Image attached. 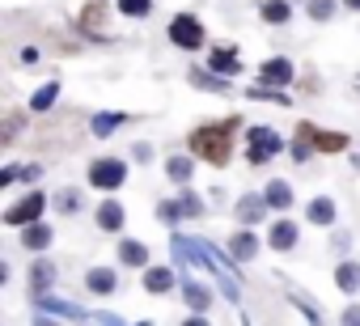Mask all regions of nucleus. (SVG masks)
<instances>
[{
  "instance_id": "4c0bfd02",
  "label": "nucleus",
  "mask_w": 360,
  "mask_h": 326,
  "mask_svg": "<svg viewBox=\"0 0 360 326\" xmlns=\"http://www.w3.org/2000/svg\"><path fill=\"white\" fill-rule=\"evenodd\" d=\"M347 9H360V0H347Z\"/></svg>"
},
{
  "instance_id": "f704fd0d",
  "label": "nucleus",
  "mask_w": 360,
  "mask_h": 326,
  "mask_svg": "<svg viewBox=\"0 0 360 326\" xmlns=\"http://www.w3.org/2000/svg\"><path fill=\"white\" fill-rule=\"evenodd\" d=\"M18 178H26V183H39V166H26V170H18Z\"/></svg>"
},
{
  "instance_id": "f3484780",
  "label": "nucleus",
  "mask_w": 360,
  "mask_h": 326,
  "mask_svg": "<svg viewBox=\"0 0 360 326\" xmlns=\"http://www.w3.org/2000/svg\"><path fill=\"white\" fill-rule=\"evenodd\" d=\"M267 237H271L276 250H288V246H297V225H292V221H280V225H271Z\"/></svg>"
},
{
  "instance_id": "1a4fd4ad",
  "label": "nucleus",
  "mask_w": 360,
  "mask_h": 326,
  "mask_svg": "<svg viewBox=\"0 0 360 326\" xmlns=\"http://www.w3.org/2000/svg\"><path fill=\"white\" fill-rule=\"evenodd\" d=\"M229 254H233L238 263H250V259L259 254V237H255V233H233V242H229Z\"/></svg>"
},
{
  "instance_id": "39448f33",
  "label": "nucleus",
  "mask_w": 360,
  "mask_h": 326,
  "mask_svg": "<svg viewBox=\"0 0 360 326\" xmlns=\"http://www.w3.org/2000/svg\"><path fill=\"white\" fill-rule=\"evenodd\" d=\"M43 208H47V200H43L39 191H30L26 200H18V204H13V208L5 212V221H9V225H39Z\"/></svg>"
},
{
  "instance_id": "c85d7f7f",
  "label": "nucleus",
  "mask_w": 360,
  "mask_h": 326,
  "mask_svg": "<svg viewBox=\"0 0 360 326\" xmlns=\"http://www.w3.org/2000/svg\"><path fill=\"white\" fill-rule=\"evenodd\" d=\"M119 123H127V115H98L94 119V136H110V127H119Z\"/></svg>"
},
{
  "instance_id": "aec40b11",
  "label": "nucleus",
  "mask_w": 360,
  "mask_h": 326,
  "mask_svg": "<svg viewBox=\"0 0 360 326\" xmlns=\"http://www.w3.org/2000/svg\"><path fill=\"white\" fill-rule=\"evenodd\" d=\"M212 68L225 72V77L238 72V68H242V64H238V51H233V47H217V51H212Z\"/></svg>"
},
{
  "instance_id": "7c9ffc66",
  "label": "nucleus",
  "mask_w": 360,
  "mask_h": 326,
  "mask_svg": "<svg viewBox=\"0 0 360 326\" xmlns=\"http://www.w3.org/2000/svg\"><path fill=\"white\" fill-rule=\"evenodd\" d=\"M335 13V0H309V18L314 22H326Z\"/></svg>"
},
{
  "instance_id": "9b49d317",
  "label": "nucleus",
  "mask_w": 360,
  "mask_h": 326,
  "mask_svg": "<svg viewBox=\"0 0 360 326\" xmlns=\"http://www.w3.org/2000/svg\"><path fill=\"white\" fill-rule=\"evenodd\" d=\"M102 26H106V5H102V0H94V5H85V13H81V30L102 34Z\"/></svg>"
},
{
  "instance_id": "2eb2a0df",
  "label": "nucleus",
  "mask_w": 360,
  "mask_h": 326,
  "mask_svg": "<svg viewBox=\"0 0 360 326\" xmlns=\"http://www.w3.org/2000/svg\"><path fill=\"white\" fill-rule=\"evenodd\" d=\"M144 288L148 292H169L174 288V271L169 267H148L144 271Z\"/></svg>"
},
{
  "instance_id": "4468645a",
  "label": "nucleus",
  "mask_w": 360,
  "mask_h": 326,
  "mask_svg": "<svg viewBox=\"0 0 360 326\" xmlns=\"http://www.w3.org/2000/svg\"><path fill=\"white\" fill-rule=\"evenodd\" d=\"M85 284H89V292L106 296V292H115V271H110V267H94V271L85 275Z\"/></svg>"
},
{
  "instance_id": "dca6fc26",
  "label": "nucleus",
  "mask_w": 360,
  "mask_h": 326,
  "mask_svg": "<svg viewBox=\"0 0 360 326\" xmlns=\"http://www.w3.org/2000/svg\"><path fill=\"white\" fill-rule=\"evenodd\" d=\"M314 148L339 152V148H347V136H343V131H322V127H314Z\"/></svg>"
},
{
  "instance_id": "c756f323",
  "label": "nucleus",
  "mask_w": 360,
  "mask_h": 326,
  "mask_svg": "<svg viewBox=\"0 0 360 326\" xmlns=\"http://www.w3.org/2000/svg\"><path fill=\"white\" fill-rule=\"evenodd\" d=\"M263 18H267V22H288V5H284V0H267V5H263Z\"/></svg>"
},
{
  "instance_id": "393cba45",
  "label": "nucleus",
  "mask_w": 360,
  "mask_h": 326,
  "mask_svg": "<svg viewBox=\"0 0 360 326\" xmlns=\"http://www.w3.org/2000/svg\"><path fill=\"white\" fill-rule=\"evenodd\" d=\"M309 221H314V225H330V221H335V204H330V200H314V204H309Z\"/></svg>"
},
{
  "instance_id": "f03ea898",
  "label": "nucleus",
  "mask_w": 360,
  "mask_h": 326,
  "mask_svg": "<svg viewBox=\"0 0 360 326\" xmlns=\"http://www.w3.org/2000/svg\"><path fill=\"white\" fill-rule=\"evenodd\" d=\"M280 148H284V140H280L271 127H250V148H246L250 166H267V161H271Z\"/></svg>"
},
{
  "instance_id": "bb28decb",
  "label": "nucleus",
  "mask_w": 360,
  "mask_h": 326,
  "mask_svg": "<svg viewBox=\"0 0 360 326\" xmlns=\"http://www.w3.org/2000/svg\"><path fill=\"white\" fill-rule=\"evenodd\" d=\"M191 170H195V166H191L187 157H169V166H165V174H169L174 183H187V178H191Z\"/></svg>"
},
{
  "instance_id": "b1692460",
  "label": "nucleus",
  "mask_w": 360,
  "mask_h": 326,
  "mask_svg": "<svg viewBox=\"0 0 360 326\" xmlns=\"http://www.w3.org/2000/svg\"><path fill=\"white\" fill-rule=\"evenodd\" d=\"M34 301H39V309H47V313H68V318H81V309H77V305L56 301V296H47V292H43V296H34Z\"/></svg>"
},
{
  "instance_id": "423d86ee",
  "label": "nucleus",
  "mask_w": 360,
  "mask_h": 326,
  "mask_svg": "<svg viewBox=\"0 0 360 326\" xmlns=\"http://www.w3.org/2000/svg\"><path fill=\"white\" fill-rule=\"evenodd\" d=\"M200 212H204V204H200L195 195H178V200H169V204H161V208H157V216H161V221H169V225H174L178 216H200Z\"/></svg>"
},
{
  "instance_id": "c9c22d12",
  "label": "nucleus",
  "mask_w": 360,
  "mask_h": 326,
  "mask_svg": "<svg viewBox=\"0 0 360 326\" xmlns=\"http://www.w3.org/2000/svg\"><path fill=\"white\" fill-rule=\"evenodd\" d=\"M98 322H102V326H123V322H119V318H110V313H102Z\"/></svg>"
},
{
  "instance_id": "ddd939ff",
  "label": "nucleus",
  "mask_w": 360,
  "mask_h": 326,
  "mask_svg": "<svg viewBox=\"0 0 360 326\" xmlns=\"http://www.w3.org/2000/svg\"><path fill=\"white\" fill-rule=\"evenodd\" d=\"M267 208H271L267 200H259V195H246V200L238 204V221H242V225H255V221H259Z\"/></svg>"
},
{
  "instance_id": "a211bd4d",
  "label": "nucleus",
  "mask_w": 360,
  "mask_h": 326,
  "mask_svg": "<svg viewBox=\"0 0 360 326\" xmlns=\"http://www.w3.org/2000/svg\"><path fill=\"white\" fill-rule=\"evenodd\" d=\"M119 263H123V267H148V250H144L140 242H123V246H119Z\"/></svg>"
},
{
  "instance_id": "e433bc0d",
  "label": "nucleus",
  "mask_w": 360,
  "mask_h": 326,
  "mask_svg": "<svg viewBox=\"0 0 360 326\" xmlns=\"http://www.w3.org/2000/svg\"><path fill=\"white\" fill-rule=\"evenodd\" d=\"M187 326H208V322H204V318H191V322H187Z\"/></svg>"
},
{
  "instance_id": "4be33fe9",
  "label": "nucleus",
  "mask_w": 360,
  "mask_h": 326,
  "mask_svg": "<svg viewBox=\"0 0 360 326\" xmlns=\"http://www.w3.org/2000/svg\"><path fill=\"white\" fill-rule=\"evenodd\" d=\"M51 242V229L47 225H26V233H22V246L26 250H43Z\"/></svg>"
},
{
  "instance_id": "cd10ccee",
  "label": "nucleus",
  "mask_w": 360,
  "mask_h": 326,
  "mask_svg": "<svg viewBox=\"0 0 360 326\" xmlns=\"http://www.w3.org/2000/svg\"><path fill=\"white\" fill-rule=\"evenodd\" d=\"M119 9H123L127 18H148V13H153V0H119Z\"/></svg>"
},
{
  "instance_id": "7ed1b4c3",
  "label": "nucleus",
  "mask_w": 360,
  "mask_h": 326,
  "mask_svg": "<svg viewBox=\"0 0 360 326\" xmlns=\"http://www.w3.org/2000/svg\"><path fill=\"white\" fill-rule=\"evenodd\" d=\"M169 43H178L183 51H195V47H204V26L191 13H178L169 22Z\"/></svg>"
},
{
  "instance_id": "5701e85b",
  "label": "nucleus",
  "mask_w": 360,
  "mask_h": 326,
  "mask_svg": "<svg viewBox=\"0 0 360 326\" xmlns=\"http://www.w3.org/2000/svg\"><path fill=\"white\" fill-rule=\"evenodd\" d=\"M56 98H60V85H56V81H47V85L30 98V106H34V110H51V106H56Z\"/></svg>"
},
{
  "instance_id": "0eeeda50",
  "label": "nucleus",
  "mask_w": 360,
  "mask_h": 326,
  "mask_svg": "<svg viewBox=\"0 0 360 326\" xmlns=\"http://www.w3.org/2000/svg\"><path fill=\"white\" fill-rule=\"evenodd\" d=\"M288 81H292V64H288V60H267V64H263V85L280 89V85H288Z\"/></svg>"
},
{
  "instance_id": "6ab92c4d",
  "label": "nucleus",
  "mask_w": 360,
  "mask_h": 326,
  "mask_svg": "<svg viewBox=\"0 0 360 326\" xmlns=\"http://www.w3.org/2000/svg\"><path fill=\"white\" fill-rule=\"evenodd\" d=\"M183 301H187L191 309H208V305H212L208 288H204V284H195V280H183Z\"/></svg>"
},
{
  "instance_id": "2f4dec72",
  "label": "nucleus",
  "mask_w": 360,
  "mask_h": 326,
  "mask_svg": "<svg viewBox=\"0 0 360 326\" xmlns=\"http://www.w3.org/2000/svg\"><path fill=\"white\" fill-rule=\"evenodd\" d=\"M56 204H60V212H77V208H81V195H77V191H60Z\"/></svg>"
},
{
  "instance_id": "6e6552de",
  "label": "nucleus",
  "mask_w": 360,
  "mask_h": 326,
  "mask_svg": "<svg viewBox=\"0 0 360 326\" xmlns=\"http://www.w3.org/2000/svg\"><path fill=\"white\" fill-rule=\"evenodd\" d=\"M98 225H102L106 233H119V229H123V208H119V200H102V208H98Z\"/></svg>"
},
{
  "instance_id": "f257e3e1",
  "label": "nucleus",
  "mask_w": 360,
  "mask_h": 326,
  "mask_svg": "<svg viewBox=\"0 0 360 326\" xmlns=\"http://www.w3.org/2000/svg\"><path fill=\"white\" fill-rule=\"evenodd\" d=\"M233 127H238V123H208V127L191 131V152L204 157L208 166H225V161H229V148H233Z\"/></svg>"
},
{
  "instance_id": "72a5a7b5",
  "label": "nucleus",
  "mask_w": 360,
  "mask_h": 326,
  "mask_svg": "<svg viewBox=\"0 0 360 326\" xmlns=\"http://www.w3.org/2000/svg\"><path fill=\"white\" fill-rule=\"evenodd\" d=\"M191 81H195V85H208V89H221V81H217V77H204V72H195Z\"/></svg>"
},
{
  "instance_id": "20e7f679",
  "label": "nucleus",
  "mask_w": 360,
  "mask_h": 326,
  "mask_svg": "<svg viewBox=\"0 0 360 326\" xmlns=\"http://www.w3.org/2000/svg\"><path fill=\"white\" fill-rule=\"evenodd\" d=\"M123 178H127V166H123V161H115V157L94 161V166H89V183L98 191H115V187H123Z\"/></svg>"
},
{
  "instance_id": "f8f14e48",
  "label": "nucleus",
  "mask_w": 360,
  "mask_h": 326,
  "mask_svg": "<svg viewBox=\"0 0 360 326\" xmlns=\"http://www.w3.org/2000/svg\"><path fill=\"white\" fill-rule=\"evenodd\" d=\"M263 200H267L271 208H288V204H292V187H288L284 178H271L267 191H263Z\"/></svg>"
},
{
  "instance_id": "412c9836",
  "label": "nucleus",
  "mask_w": 360,
  "mask_h": 326,
  "mask_svg": "<svg viewBox=\"0 0 360 326\" xmlns=\"http://www.w3.org/2000/svg\"><path fill=\"white\" fill-rule=\"evenodd\" d=\"M309 148H314V123H301V127H297V140H292V157L305 161Z\"/></svg>"
},
{
  "instance_id": "9d476101",
  "label": "nucleus",
  "mask_w": 360,
  "mask_h": 326,
  "mask_svg": "<svg viewBox=\"0 0 360 326\" xmlns=\"http://www.w3.org/2000/svg\"><path fill=\"white\" fill-rule=\"evenodd\" d=\"M51 280H56V263H34L30 267V292L34 296H43L51 288Z\"/></svg>"
},
{
  "instance_id": "58836bf2",
  "label": "nucleus",
  "mask_w": 360,
  "mask_h": 326,
  "mask_svg": "<svg viewBox=\"0 0 360 326\" xmlns=\"http://www.w3.org/2000/svg\"><path fill=\"white\" fill-rule=\"evenodd\" d=\"M39 326H56V322H47V318H39Z\"/></svg>"
},
{
  "instance_id": "a878e982",
  "label": "nucleus",
  "mask_w": 360,
  "mask_h": 326,
  "mask_svg": "<svg viewBox=\"0 0 360 326\" xmlns=\"http://www.w3.org/2000/svg\"><path fill=\"white\" fill-rule=\"evenodd\" d=\"M335 284H339L343 292H352V288L360 284V271H356V263H339V271H335Z\"/></svg>"
},
{
  "instance_id": "473e14b6",
  "label": "nucleus",
  "mask_w": 360,
  "mask_h": 326,
  "mask_svg": "<svg viewBox=\"0 0 360 326\" xmlns=\"http://www.w3.org/2000/svg\"><path fill=\"white\" fill-rule=\"evenodd\" d=\"M343 326H360V305H347L343 309Z\"/></svg>"
}]
</instances>
